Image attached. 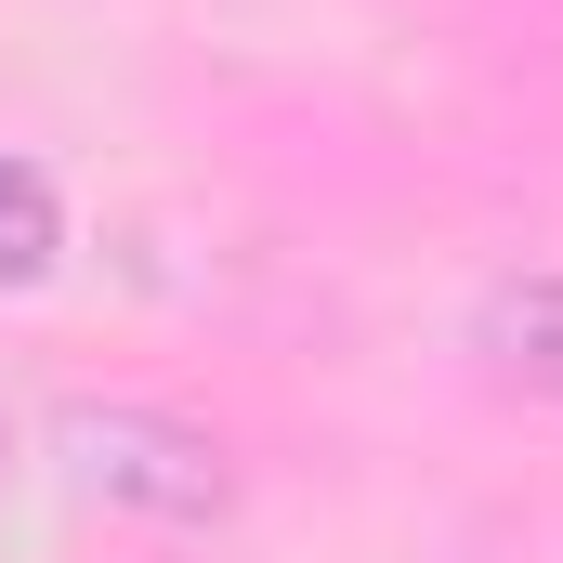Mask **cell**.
<instances>
[{
	"mask_svg": "<svg viewBox=\"0 0 563 563\" xmlns=\"http://www.w3.org/2000/svg\"><path fill=\"white\" fill-rule=\"evenodd\" d=\"M53 459H66L79 498H106V511H132V525H223V511H236L223 445L197 420H170V407H66V420H53Z\"/></svg>",
	"mask_w": 563,
	"mask_h": 563,
	"instance_id": "cell-1",
	"label": "cell"
},
{
	"mask_svg": "<svg viewBox=\"0 0 563 563\" xmlns=\"http://www.w3.org/2000/svg\"><path fill=\"white\" fill-rule=\"evenodd\" d=\"M472 341H485V367H498V380H525V394H551V407H563V276L485 288Z\"/></svg>",
	"mask_w": 563,
	"mask_h": 563,
	"instance_id": "cell-2",
	"label": "cell"
},
{
	"mask_svg": "<svg viewBox=\"0 0 563 563\" xmlns=\"http://www.w3.org/2000/svg\"><path fill=\"white\" fill-rule=\"evenodd\" d=\"M53 250H66V210H53V170H40V157H0V288L53 276Z\"/></svg>",
	"mask_w": 563,
	"mask_h": 563,
	"instance_id": "cell-3",
	"label": "cell"
}]
</instances>
